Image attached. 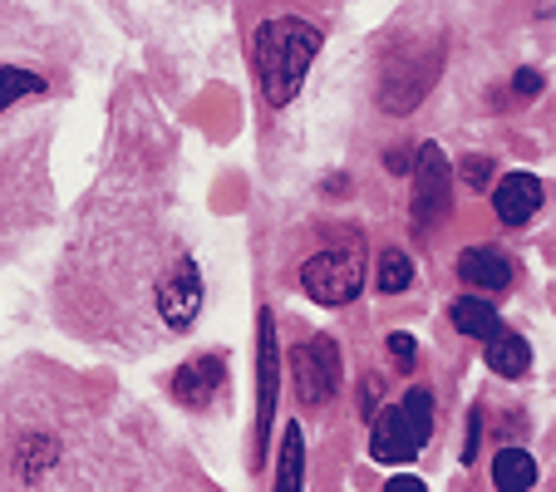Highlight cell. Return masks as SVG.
I'll return each instance as SVG.
<instances>
[{
  "label": "cell",
  "instance_id": "obj_19",
  "mask_svg": "<svg viewBox=\"0 0 556 492\" xmlns=\"http://www.w3.org/2000/svg\"><path fill=\"white\" fill-rule=\"evenodd\" d=\"M536 89H542V74H532V70L517 74V94H536Z\"/></svg>",
  "mask_w": 556,
  "mask_h": 492
},
{
  "label": "cell",
  "instance_id": "obj_14",
  "mask_svg": "<svg viewBox=\"0 0 556 492\" xmlns=\"http://www.w3.org/2000/svg\"><path fill=\"white\" fill-rule=\"evenodd\" d=\"M40 89H45V79L35 70H21V64H0V109L21 104V99L40 94Z\"/></svg>",
  "mask_w": 556,
  "mask_h": 492
},
{
  "label": "cell",
  "instance_id": "obj_8",
  "mask_svg": "<svg viewBox=\"0 0 556 492\" xmlns=\"http://www.w3.org/2000/svg\"><path fill=\"white\" fill-rule=\"evenodd\" d=\"M542 182L532 178V173H507L503 182L493 188V207H497V217L507 222V227H522V222H532L536 217V207H542Z\"/></svg>",
  "mask_w": 556,
  "mask_h": 492
},
{
  "label": "cell",
  "instance_id": "obj_13",
  "mask_svg": "<svg viewBox=\"0 0 556 492\" xmlns=\"http://www.w3.org/2000/svg\"><path fill=\"white\" fill-rule=\"evenodd\" d=\"M276 488L281 492H301L305 488V439L301 429H286V443H281V472H276Z\"/></svg>",
  "mask_w": 556,
  "mask_h": 492
},
{
  "label": "cell",
  "instance_id": "obj_20",
  "mask_svg": "<svg viewBox=\"0 0 556 492\" xmlns=\"http://www.w3.org/2000/svg\"><path fill=\"white\" fill-rule=\"evenodd\" d=\"M463 173H468L472 182H483V178H488V163H468V168H463Z\"/></svg>",
  "mask_w": 556,
  "mask_h": 492
},
{
  "label": "cell",
  "instance_id": "obj_3",
  "mask_svg": "<svg viewBox=\"0 0 556 492\" xmlns=\"http://www.w3.org/2000/svg\"><path fill=\"white\" fill-rule=\"evenodd\" d=\"M301 286L315 305H350L365 286V247L350 241L336 252H320L301 266Z\"/></svg>",
  "mask_w": 556,
  "mask_h": 492
},
{
  "label": "cell",
  "instance_id": "obj_5",
  "mask_svg": "<svg viewBox=\"0 0 556 492\" xmlns=\"http://www.w3.org/2000/svg\"><path fill=\"white\" fill-rule=\"evenodd\" d=\"M291 375H295V389H301L305 404H330V399L340 394V350L330 345L326 336L305 340V345H295L291 355Z\"/></svg>",
  "mask_w": 556,
  "mask_h": 492
},
{
  "label": "cell",
  "instance_id": "obj_1",
  "mask_svg": "<svg viewBox=\"0 0 556 492\" xmlns=\"http://www.w3.org/2000/svg\"><path fill=\"white\" fill-rule=\"evenodd\" d=\"M94 408L54 389H35V408L15 404L0 419V482L15 488H109L118 482L99 453Z\"/></svg>",
  "mask_w": 556,
  "mask_h": 492
},
{
  "label": "cell",
  "instance_id": "obj_10",
  "mask_svg": "<svg viewBox=\"0 0 556 492\" xmlns=\"http://www.w3.org/2000/svg\"><path fill=\"white\" fill-rule=\"evenodd\" d=\"M488 365H493V375H527V365H532V350H527L522 336H513V330H493L488 336Z\"/></svg>",
  "mask_w": 556,
  "mask_h": 492
},
{
  "label": "cell",
  "instance_id": "obj_18",
  "mask_svg": "<svg viewBox=\"0 0 556 492\" xmlns=\"http://www.w3.org/2000/svg\"><path fill=\"white\" fill-rule=\"evenodd\" d=\"M389 345H394V359H400V365H409L414 359V340L409 336H389Z\"/></svg>",
  "mask_w": 556,
  "mask_h": 492
},
{
  "label": "cell",
  "instance_id": "obj_15",
  "mask_svg": "<svg viewBox=\"0 0 556 492\" xmlns=\"http://www.w3.org/2000/svg\"><path fill=\"white\" fill-rule=\"evenodd\" d=\"M271 408H276V336L271 320H262V433L271 429Z\"/></svg>",
  "mask_w": 556,
  "mask_h": 492
},
{
  "label": "cell",
  "instance_id": "obj_4",
  "mask_svg": "<svg viewBox=\"0 0 556 492\" xmlns=\"http://www.w3.org/2000/svg\"><path fill=\"white\" fill-rule=\"evenodd\" d=\"M448 157H443L439 143H419L414 153V198H409V212H414V231L429 237L433 227L443 222L448 212Z\"/></svg>",
  "mask_w": 556,
  "mask_h": 492
},
{
  "label": "cell",
  "instance_id": "obj_12",
  "mask_svg": "<svg viewBox=\"0 0 556 492\" xmlns=\"http://www.w3.org/2000/svg\"><path fill=\"white\" fill-rule=\"evenodd\" d=\"M493 482L503 492H527L536 482V463H532V453H522V449H503L497 453V463H493Z\"/></svg>",
  "mask_w": 556,
  "mask_h": 492
},
{
  "label": "cell",
  "instance_id": "obj_7",
  "mask_svg": "<svg viewBox=\"0 0 556 492\" xmlns=\"http://www.w3.org/2000/svg\"><path fill=\"white\" fill-rule=\"evenodd\" d=\"M222 384H227V365H222L217 355H198V359H188V365L173 375V399L198 414V408H207L212 399L222 394Z\"/></svg>",
  "mask_w": 556,
  "mask_h": 492
},
{
  "label": "cell",
  "instance_id": "obj_9",
  "mask_svg": "<svg viewBox=\"0 0 556 492\" xmlns=\"http://www.w3.org/2000/svg\"><path fill=\"white\" fill-rule=\"evenodd\" d=\"M458 276L468 286H483V291H503L513 281V262L503 252H493V247H472V252L458 256Z\"/></svg>",
  "mask_w": 556,
  "mask_h": 492
},
{
  "label": "cell",
  "instance_id": "obj_11",
  "mask_svg": "<svg viewBox=\"0 0 556 492\" xmlns=\"http://www.w3.org/2000/svg\"><path fill=\"white\" fill-rule=\"evenodd\" d=\"M448 315H453V325H458L463 336H472V340H488L493 330H503V320H497V305L478 301V295H458V301L448 305Z\"/></svg>",
  "mask_w": 556,
  "mask_h": 492
},
{
  "label": "cell",
  "instance_id": "obj_2",
  "mask_svg": "<svg viewBox=\"0 0 556 492\" xmlns=\"http://www.w3.org/2000/svg\"><path fill=\"white\" fill-rule=\"evenodd\" d=\"M320 54V30L301 15H276L256 30L252 40V64H256V85L271 109H286L305 85V70Z\"/></svg>",
  "mask_w": 556,
  "mask_h": 492
},
{
  "label": "cell",
  "instance_id": "obj_17",
  "mask_svg": "<svg viewBox=\"0 0 556 492\" xmlns=\"http://www.w3.org/2000/svg\"><path fill=\"white\" fill-rule=\"evenodd\" d=\"M400 408H404V419H409V429L419 433V443H429V433H433V394L429 389H409Z\"/></svg>",
  "mask_w": 556,
  "mask_h": 492
},
{
  "label": "cell",
  "instance_id": "obj_6",
  "mask_svg": "<svg viewBox=\"0 0 556 492\" xmlns=\"http://www.w3.org/2000/svg\"><path fill=\"white\" fill-rule=\"evenodd\" d=\"M419 433L409 429V419H404V408H379L375 414V429H369V453H375V463H414L419 458Z\"/></svg>",
  "mask_w": 556,
  "mask_h": 492
},
{
  "label": "cell",
  "instance_id": "obj_16",
  "mask_svg": "<svg viewBox=\"0 0 556 492\" xmlns=\"http://www.w3.org/2000/svg\"><path fill=\"white\" fill-rule=\"evenodd\" d=\"M409 281H414L409 256H404V252H384V256H379V272H375V286H379V291L394 295V291H404Z\"/></svg>",
  "mask_w": 556,
  "mask_h": 492
}]
</instances>
